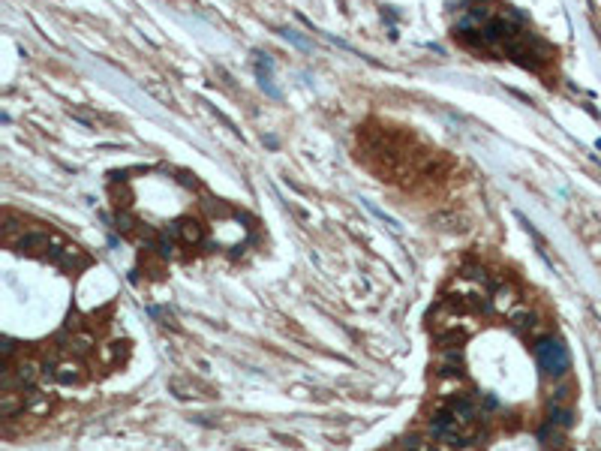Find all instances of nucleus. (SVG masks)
Here are the masks:
<instances>
[{
  "label": "nucleus",
  "instance_id": "obj_6",
  "mask_svg": "<svg viewBox=\"0 0 601 451\" xmlns=\"http://www.w3.org/2000/svg\"><path fill=\"white\" fill-rule=\"evenodd\" d=\"M514 325H517V328H526V325H532V313H517Z\"/></svg>",
  "mask_w": 601,
  "mask_h": 451
},
{
  "label": "nucleus",
  "instance_id": "obj_3",
  "mask_svg": "<svg viewBox=\"0 0 601 451\" xmlns=\"http://www.w3.org/2000/svg\"><path fill=\"white\" fill-rule=\"evenodd\" d=\"M55 379H57V382H63V385H70V382L79 379V373H75V367H72V364H60V367H57V373H55Z\"/></svg>",
  "mask_w": 601,
  "mask_h": 451
},
{
  "label": "nucleus",
  "instance_id": "obj_4",
  "mask_svg": "<svg viewBox=\"0 0 601 451\" xmlns=\"http://www.w3.org/2000/svg\"><path fill=\"white\" fill-rule=\"evenodd\" d=\"M551 424H562V428H571V412H568V409H553V412H551Z\"/></svg>",
  "mask_w": 601,
  "mask_h": 451
},
{
  "label": "nucleus",
  "instance_id": "obj_2",
  "mask_svg": "<svg viewBox=\"0 0 601 451\" xmlns=\"http://www.w3.org/2000/svg\"><path fill=\"white\" fill-rule=\"evenodd\" d=\"M172 235H175V238H181L184 244H202V238H204L202 226H199V223H193V220H181V223H175V226H172Z\"/></svg>",
  "mask_w": 601,
  "mask_h": 451
},
{
  "label": "nucleus",
  "instance_id": "obj_1",
  "mask_svg": "<svg viewBox=\"0 0 601 451\" xmlns=\"http://www.w3.org/2000/svg\"><path fill=\"white\" fill-rule=\"evenodd\" d=\"M535 358H539V367L547 373V376H562L568 370V352L566 346L553 337H544V340L535 343Z\"/></svg>",
  "mask_w": 601,
  "mask_h": 451
},
{
  "label": "nucleus",
  "instance_id": "obj_5",
  "mask_svg": "<svg viewBox=\"0 0 601 451\" xmlns=\"http://www.w3.org/2000/svg\"><path fill=\"white\" fill-rule=\"evenodd\" d=\"M133 226H136V220L130 214H118V229L121 232H133Z\"/></svg>",
  "mask_w": 601,
  "mask_h": 451
}]
</instances>
